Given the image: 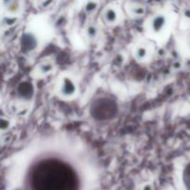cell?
<instances>
[{
    "instance_id": "6da1fadb",
    "label": "cell",
    "mask_w": 190,
    "mask_h": 190,
    "mask_svg": "<svg viewBox=\"0 0 190 190\" xmlns=\"http://www.w3.org/2000/svg\"><path fill=\"white\" fill-rule=\"evenodd\" d=\"M77 90L75 83L69 77H64L60 86V93L65 97H71L75 95Z\"/></svg>"
},
{
    "instance_id": "7a4b0ae2",
    "label": "cell",
    "mask_w": 190,
    "mask_h": 190,
    "mask_svg": "<svg viewBox=\"0 0 190 190\" xmlns=\"http://www.w3.org/2000/svg\"><path fill=\"white\" fill-rule=\"evenodd\" d=\"M166 19L163 15H157L155 18H153L151 21V28L152 31L155 32H160L165 26Z\"/></svg>"
},
{
    "instance_id": "3957f363",
    "label": "cell",
    "mask_w": 190,
    "mask_h": 190,
    "mask_svg": "<svg viewBox=\"0 0 190 190\" xmlns=\"http://www.w3.org/2000/svg\"><path fill=\"white\" fill-rule=\"evenodd\" d=\"M104 18H105V20L110 23V24H113L117 21L118 19V13L117 11L112 8V7H109L106 9L105 13H104Z\"/></svg>"
},
{
    "instance_id": "277c9868",
    "label": "cell",
    "mask_w": 190,
    "mask_h": 190,
    "mask_svg": "<svg viewBox=\"0 0 190 190\" xmlns=\"http://www.w3.org/2000/svg\"><path fill=\"white\" fill-rule=\"evenodd\" d=\"M97 32H98L97 28L96 26H94V25H89L87 27V29H86V34L90 39L96 38L97 35Z\"/></svg>"
},
{
    "instance_id": "5b68a950",
    "label": "cell",
    "mask_w": 190,
    "mask_h": 190,
    "mask_svg": "<svg viewBox=\"0 0 190 190\" xmlns=\"http://www.w3.org/2000/svg\"><path fill=\"white\" fill-rule=\"evenodd\" d=\"M148 55V50L146 47L144 46H139L137 47L136 51V56L138 59H144Z\"/></svg>"
},
{
    "instance_id": "8992f818",
    "label": "cell",
    "mask_w": 190,
    "mask_h": 190,
    "mask_svg": "<svg viewBox=\"0 0 190 190\" xmlns=\"http://www.w3.org/2000/svg\"><path fill=\"white\" fill-rule=\"evenodd\" d=\"M52 70H53V65L50 63H45V64L41 65V67H40V71L42 73H45V74L52 71Z\"/></svg>"
},
{
    "instance_id": "52a82bcc",
    "label": "cell",
    "mask_w": 190,
    "mask_h": 190,
    "mask_svg": "<svg viewBox=\"0 0 190 190\" xmlns=\"http://www.w3.org/2000/svg\"><path fill=\"white\" fill-rule=\"evenodd\" d=\"M97 3H96V2H88V3L85 5L84 9H85L86 12L91 13V12L95 11V10L97 9Z\"/></svg>"
},
{
    "instance_id": "ba28073f",
    "label": "cell",
    "mask_w": 190,
    "mask_h": 190,
    "mask_svg": "<svg viewBox=\"0 0 190 190\" xmlns=\"http://www.w3.org/2000/svg\"><path fill=\"white\" fill-rule=\"evenodd\" d=\"M145 12V9L143 7H136V9H134V13L136 15H143Z\"/></svg>"
}]
</instances>
